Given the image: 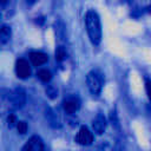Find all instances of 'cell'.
Masks as SVG:
<instances>
[{
  "instance_id": "cell-1",
  "label": "cell",
  "mask_w": 151,
  "mask_h": 151,
  "mask_svg": "<svg viewBox=\"0 0 151 151\" xmlns=\"http://www.w3.org/2000/svg\"><path fill=\"white\" fill-rule=\"evenodd\" d=\"M85 25L88 38L93 45H99L101 41V25L99 15L96 11L88 9L85 14Z\"/></svg>"
},
{
  "instance_id": "cell-2",
  "label": "cell",
  "mask_w": 151,
  "mask_h": 151,
  "mask_svg": "<svg viewBox=\"0 0 151 151\" xmlns=\"http://www.w3.org/2000/svg\"><path fill=\"white\" fill-rule=\"evenodd\" d=\"M86 84H87V87H88L90 92L93 96H98L101 92L103 80H101V77L96 71H91V72L87 73V76H86Z\"/></svg>"
},
{
  "instance_id": "cell-3",
  "label": "cell",
  "mask_w": 151,
  "mask_h": 151,
  "mask_svg": "<svg viewBox=\"0 0 151 151\" xmlns=\"http://www.w3.org/2000/svg\"><path fill=\"white\" fill-rule=\"evenodd\" d=\"M76 142L80 145H90L93 142V134L86 126H81L76 136Z\"/></svg>"
},
{
  "instance_id": "cell-4",
  "label": "cell",
  "mask_w": 151,
  "mask_h": 151,
  "mask_svg": "<svg viewBox=\"0 0 151 151\" xmlns=\"http://www.w3.org/2000/svg\"><path fill=\"white\" fill-rule=\"evenodd\" d=\"M15 72H17V76L21 79L28 78L29 74H31V67H29L27 60L18 59L17 63H15Z\"/></svg>"
},
{
  "instance_id": "cell-5",
  "label": "cell",
  "mask_w": 151,
  "mask_h": 151,
  "mask_svg": "<svg viewBox=\"0 0 151 151\" xmlns=\"http://www.w3.org/2000/svg\"><path fill=\"white\" fill-rule=\"evenodd\" d=\"M44 150V143L40 137L38 136H32L28 142L24 145L21 151H42Z\"/></svg>"
},
{
  "instance_id": "cell-6",
  "label": "cell",
  "mask_w": 151,
  "mask_h": 151,
  "mask_svg": "<svg viewBox=\"0 0 151 151\" xmlns=\"http://www.w3.org/2000/svg\"><path fill=\"white\" fill-rule=\"evenodd\" d=\"M92 127H93V131L97 134H101L106 129V119H105V117L103 114H97L96 118L92 122Z\"/></svg>"
},
{
  "instance_id": "cell-7",
  "label": "cell",
  "mask_w": 151,
  "mask_h": 151,
  "mask_svg": "<svg viewBox=\"0 0 151 151\" xmlns=\"http://www.w3.org/2000/svg\"><path fill=\"white\" fill-rule=\"evenodd\" d=\"M11 100H12V103H13L17 107H21V106L25 104V101H26V93H25V91H24L22 88H17V90L12 93Z\"/></svg>"
},
{
  "instance_id": "cell-8",
  "label": "cell",
  "mask_w": 151,
  "mask_h": 151,
  "mask_svg": "<svg viewBox=\"0 0 151 151\" xmlns=\"http://www.w3.org/2000/svg\"><path fill=\"white\" fill-rule=\"evenodd\" d=\"M29 60L34 66H40V65H44L48 60V57L44 52H31Z\"/></svg>"
},
{
  "instance_id": "cell-9",
  "label": "cell",
  "mask_w": 151,
  "mask_h": 151,
  "mask_svg": "<svg viewBox=\"0 0 151 151\" xmlns=\"http://www.w3.org/2000/svg\"><path fill=\"white\" fill-rule=\"evenodd\" d=\"M78 109H79V101H78V99H76V98H68V99H66L64 101V110H65L66 113L72 114Z\"/></svg>"
},
{
  "instance_id": "cell-10",
  "label": "cell",
  "mask_w": 151,
  "mask_h": 151,
  "mask_svg": "<svg viewBox=\"0 0 151 151\" xmlns=\"http://www.w3.org/2000/svg\"><path fill=\"white\" fill-rule=\"evenodd\" d=\"M9 38H11V28L4 25L0 29V42L5 45L9 40Z\"/></svg>"
},
{
  "instance_id": "cell-11",
  "label": "cell",
  "mask_w": 151,
  "mask_h": 151,
  "mask_svg": "<svg viewBox=\"0 0 151 151\" xmlns=\"http://www.w3.org/2000/svg\"><path fill=\"white\" fill-rule=\"evenodd\" d=\"M37 76H38V78H39L42 83H48V81L52 79V74H51V72H50L48 70H46V68L39 70L38 73H37Z\"/></svg>"
},
{
  "instance_id": "cell-12",
  "label": "cell",
  "mask_w": 151,
  "mask_h": 151,
  "mask_svg": "<svg viewBox=\"0 0 151 151\" xmlns=\"http://www.w3.org/2000/svg\"><path fill=\"white\" fill-rule=\"evenodd\" d=\"M65 55H66L65 50H64L61 46L57 47V50H55V59H57L58 61H63V60L65 59Z\"/></svg>"
},
{
  "instance_id": "cell-13",
  "label": "cell",
  "mask_w": 151,
  "mask_h": 151,
  "mask_svg": "<svg viewBox=\"0 0 151 151\" xmlns=\"http://www.w3.org/2000/svg\"><path fill=\"white\" fill-rule=\"evenodd\" d=\"M17 129H18V132L20 134H24L27 131V124L25 122H18L17 123Z\"/></svg>"
},
{
  "instance_id": "cell-14",
  "label": "cell",
  "mask_w": 151,
  "mask_h": 151,
  "mask_svg": "<svg viewBox=\"0 0 151 151\" xmlns=\"http://www.w3.org/2000/svg\"><path fill=\"white\" fill-rule=\"evenodd\" d=\"M145 90H146V94L151 101V80L150 79H146L145 80Z\"/></svg>"
},
{
  "instance_id": "cell-15",
  "label": "cell",
  "mask_w": 151,
  "mask_h": 151,
  "mask_svg": "<svg viewBox=\"0 0 151 151\" xmlns=\"http://www.w3.org/2000/svg\"><path fill=\"white\" fill-rule=\"evenodd\" d=\"M7 122H8V125H9V126H13L15 123H18V122H17V118H15L14 114H9L8 118H7Z\"/></svg>"
},
{
  "instance_id": "cell-16",
  "label": "cell",
  "mask_w": 151,
  "mask_h": 151,
  "mask_svg": "<svg viewBox=\"0 0 151 151\" xmlns=\"http://www.w3.org/2000/svg\"><path fill=\"white\" fill-rule=\"evenodd\" d=\"M150 11H151V7H150Z\"/></svg>"
}]
</instances>
